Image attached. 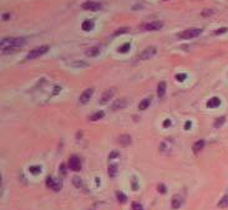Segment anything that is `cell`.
<instances>
[{"label": "cell", "mask_w": 228, "mask_h": 210, "mask_svg": "<svg viewBox=\"0 0 228 210\" xmlns=\"http://www.w3.org/2000/svg\"><path fill=\"white\" fill-rule=\"evenodd\" d=\"M132 209H133V210H143L142 205H141L140 203H136V201H135V203L132 204Z\"/></svg>", "instance_id": "obj_29"}, {"label": "cell", "mask_w": 228, "mask_h": 210, "mask_svg": "<svg viewBox=\"0 0 228 210\" xmlns=\"http://www.w3.org/2000/svg\"><path fill=\"white\" fill-rule=\"evenodd\" d=\"M74 185L76 186V188H81L82 182H81V179L78 178V177H75V178H74Z\"/></svg>", "instance_id": "obj_27"}, {"label": "cell", "mask_w": 228, "mask_h": 210, "mask_svg": "<svg viewBox=\"0 0 228 210\" xmlns=\"http://www.w3.org/2000/svg\"><path fill=\"white\" fill-rule=\"evenodd\" d=\"M151 104V98H145L143 101H141L140 104H138V108L140 110H146V108H148V106Z\"/></svg>", "instance_id": "obj_17"}, {"label": "cell", "mask_w": 228, "mask_h": 210, "mask_svg": "<svg viewBox=\"0 0 228 210\" xmlns=\"http://www.w3.org/2000/svg\"><path fill=\"white\" fill-rule=\"evenodd\" d=\"M219 104H221V100L218 98V97H212V98L207 102V107L208 108H216V107H218Z\"/></svg>", "instance_id": "obj_14"}, {"label": "cell", "mask_w": 228, "mask_h": 210, "mask_svg": "<svg viewBox=\"0 0 228 210\" xmlns=\"http://www.w3.org/2000/svg\"><path fill=\"white\" fill-rule=\"evenodd\" d=\"M171 204H172V208H173V209H178V208H181V205H182V198H181V195L176 194V195H175L173 198H172Z\"/></svg>", "instance_id": "obj_11"}, {"label": "cell", "mask_w": 228, "mask_h": 210, "mask_svg": "<svg viewBox=\"0 0 228 210\" xmlns=\"http://www.w3.org/2000/svg\"><path fill=\"white\" fill-rule=\"evenodd\" d=\"M191 127H192V122H191V121H187V122L185 123V129H186V131H188V129L191 128Z\"/></svg>", "instance_id": "obj_33"}, {"label": "cell", "mask_w": 228, "mask_h": 210, "mask_svg": "<svg viewBox=\"0 0 228 210\" xmlns=\"http://www.w3.org/2000/svg\"><path fill=\"white\" fill-rule=\"evenodd\" d=\"M162 26H163V24L161 21H152V22L146 24L143 26V29L147 30V31H156V30H160Z\"/></svg>", "instance_id": "obj_7"}, {"label": "cell", "mask_w": 228, "mask_h": 210, "mask_svg": "<svg viewBox=\"0 0 228 210\" xmlns=\"http://www.w3.org/2000/svg\"><path fill=\"white\" fill-rule=\"evenodd\" d=\"M164 93H166V82H160L158 86H157V96L160 97V98H162L164 96Z\"/></svg>", "instance_id": "obj_13"}, {"label": "cell", "mask_w": 228, "mask_h": 210, "mask_svg": "<svg viewBox=\"0 0 228 210\" xmlns=\"http://www.w3.org/2000/svg\"><path fill=\"white\" fill-rule=\"evenodd\" d=\"M82 9L85 10H91V11H97L101 9V4L96 1H86L82 4Z\"/></svg>", "instance_id": "obj_6"}, {"label": "cell", "mask_w": 228, "mask_h": 210, "mask_svg": "<svg viewBox=\"0 0 228 210\" xmlns=\"http://www.w3.org/2000/svg\"><path fill=\"white\" fill-rule=\"evenodd\" d=\"M117 155H118V153H117V152H112L111 154H110V159H114L115 157H117Z\"/></svg>", "instance_id": "obj_35"}, {"label": "cell", "mask_w": 228, "mask_h": 210, "mask_svg": "<svg viewBox=\"0 0 228 210\" xmlns=\"http://www.w3.org/2000/svg\"><path fill=\"white\" fill-rule=\"evenodd\" d=\"M209 14H212V10L211 11L208 10V11H204V13H203V15H209Z\"/></svg>", "instance_id": "obj_36"}, {"label": "cell", "mask_w": 228, "mask_h": 210, "mask_svg": "<svg viewBox=\"0 0 228 210\" xmlns=\"http://www.w3.org/2000/svg\"><path fill=\"white\" fill-rule=\"evenodd\" d=\"M116 195H117V200H118L121 204H125L126 201H127V197H126L123 193H121V192H117V193H116Z\"/></svg>", "instance_id": "obj_22"}, {"label": "cell", "mask_w": 228, "mask_h": 210, "mask_svg": "<svg viewBox=\"0 0 228 210\" xmlns=\"http://www.w3.org/2000/svg\"><path fill=\"white\" fill-rule=\"evenodd\" d=\"M46 186H47V188H52V189L55 190V192H59V190L61 189V183H60V182H56L54 178L49 177V178L46 179Z\"/></svg>", "instance_id": "obj_8"}, {"label": "cell", "mask_w": 228, "mask_h": 210, "mask_svg": "<svg viewBox=\"0 0 228 210\" xmlns=\"http://www.w3.org/2000/svg\"><path fill=\"white\" fill-rule=\"evenodd\" d=\"M130 47H131V45H130L129 42H127V44L122 45V46L118 48V52H121V54H126V52L130 50Z\"/></svg>", "instance_id": "obj_25"}, {"label": "cell", "mask_w": 228, "mask_h": 210, "mask_svg": "<svg viewBox=\"0 0 228 210\" xmlns=\"http://www.w3.org/2000/svg\"><path fill=\"white\" fill-rule=\"evenodd\" d=\"M218 207L219 208H227L228 207V194H226V195L221 199V201L218 203Z\"/></svg>", "instance_id": "obj_21"}, {"label": "cell", "mask_w": 228, "mask_h": 210, "mask_svg": "<svg viewBox=\"0 0 228 210\" xmlns=\"http://www.w3.org/2000/svg\"><path fill=\"white\" fill-rule=\"evenodd\" d=\"M24 44H25V39H22V37H5V39L1 40L0 46H1L4 54H9V52L18 50Z\"/></svg>", "instance_id": "obj_1"}, {"label": "cell", "mask_w": 228, "mask_h": 210, "mask_svg": "<svg viewBox=\"0 0 228 210\" xmlns=\"http://www.w3.org/2000/svg\"><path fill=\"white\" fill-rule=\"evenodd\" d=\"M129 31V28H121V29H118L117 31L115 32V35H120V34H125V32H127Z\"/></svg>", "instance_id": "obj_30"}, {"label": "cell", "mask_w": 228, "mask_h": 210, "mask_svg": "<svg viewBox=\"0 0 228 210\" xmlns=\"http://www.w3.org/2000/svg\"><path fill=\"white\" fill-rule=\"evenodd\" d=\"M157 189H158V192H160L161 194H164V193H166V186H164L163 184H158Z\"/></svg>", "instance_id": "obj_32"}, {"label": "cell", "mask_w": 228, "mask_h": 210, "mask_svg": "<svg viewBox=\"0 0 228 210\" xmlns=\"http://www.w3.org/2000/svg\"><path fill=\"white\" fill-rule=\"evenodd\" d=\"M99 52H100L99 47H91V48H89V50L86 51V55H87V56H97V55H99Z\"/></svg>", "instance_id": "obj_20"}, {"label": "cell", "mask_w": 228, "mask_h": 210, "mask_svg": "<svg viewBox=\"0 0 228 210\" xmlns=\"http://www.w3.org/2000/svg\"><path fill=\"white\" fill-rule=\"evenodd\" d=\"M201 32H202L201 29H188V30H185V31L179 32L178 34V37H179V39L188 40V39H193V37L200 36Z\"/></svg>", "instance_id": "obj_2"}, {"label": "cell", "mask_w": 228, "mask_h": 210, "mask_svg": "<svg viewBox=\"0 0 228 210\" xmlns=\"http://www.w3.org/2000/svg\"><path fill=\"white\" fill-rule=\"evenodd\" d=\"M155 55H156V47L151 46V47L145 48V50L141 52V54H140V59L141 60H148V59L153 57Z\"/></svg>", "instance_id": "obj_5"}, {"label": "cell", "mask_w": 228, "mask_h": 210, "mask_svg": "<svg viewBox=\"0 0 228 210\" xmlns=\"http://www.w3.org/2000/svg\"><path fill=\"white\" fill-rule=\"evenodd\" d=\"M120 143L121 144H123V145H127V144H130L131 143V137L130 136H127V134H123V136H121L120 137Z\"/></svg>", "instance_id": "obj_19"}, {"label": "cell", "mask_w": 228, "mask_h": 210, "mask_svg": "<svg viewBox=\"0 0 228 210\" xmlns=\"http://www.w3.org/2000/svg\"><path fill=\"white\" fill-rule=\"evenodd\" d=\"M92 95H93V88L85 90V91L81 93V96H80V102L81 103H87L89 101H90V98H91Z\"/></svg>", "instance_id": "obj_9"}, {"label": "cell", "mask_w": 228, "mask_h": 210, "mask_svg": "<svg viewBox=\"0 0 228 210\" xmlns=\"http://www.w3.org/2000/svg\"><path fill=\"white\" fill-rule=\"evenodd\" d=\"M92 29H93V21L86 20L82 22V30H85V31H91Z\"/></svg>", "instance_id": "obj_16"}, {"label": "cell", "mask_w": 228, "mask_h": 210, "mask_svg": "<svg viewBox=\"0 0 228 210\" xmlns=\"http://www.w3.org/2000/svg\"><path fill=\"white\" fill-rule=\"evenodd\" d=\"M116 174H117V166L116 164H111L110 167H108V175H110L111 178L116 177Z\"/></svg>", "instance_id": "obj_18"}, {"label": "cell", "mask_w": 228, "mask_h": 210, "mask_svg": "<svg viewBox=\"0 0 228 210\" xmlns=\"http://www.w3.org/2000/svg\"><path fill=\"white\" fill-rule=\"evenodd\" d=\"M224 122H226V117H219V118L214 122V127H216V128H219V127L222 126Z\"/></svg>", "instance_id": "obj_26"}, {"label": "cell", "mask_w": 228, "mask_h": 210, "mask_svg": "<svg viewBox=\"0 0 228 210\" xmlns=\"http://www.w3.org/2000/svg\"><path fill=\"white\" fill-rule=\"evenodd\" d=\"M47 50H49V46H39V47H36V48H34V50L30 51L28 54V56H26V59H28V60H34L36 57H40L41 55L46 54Z\"/></svg>", "instance_id": "obj_3"}, {"label": "cell", "mask_w": 228, "mask_h": 210, "mask_svg": "<svg viewBox=\"0 0 228 210\" xmlns=\"http://www.w3.org/2000/svg\"><path fill=\"white\" fill-rule=\"evenodd\" d=\"M104 116H105L104 111H99V112H96V113L93 114V116H92V117L90 118V119H91V121H99V119H100V118H102Z\"/></svg>", "instance_id": "obj_24"}, {"label": "cell", "mask_w": 228, "mask_h": 210, "mask_svg": "<svg viewBox=\"0 0 228 210\" xmlns=\"http://www.w3.org/2000/svg\"><path fill=\"white\" fill-rule=\"evenodd\" d=\"M176 80H177V81H179V82L185 81V80H186V75H185V73H179V75H176Z\"/></svg>", "instance_id": "obj_28"}, {"label": "cell", "mask_w": 228, "mask_h": 210, "mask_svg": "<svg viewBox=\"0 0 228 210\" xmlns=\"http://www.w3.org/2000/svg\"><path fill=\"white\" fill-rule=\"evenodd\" d=\"M227 28H221V29H218V30H216L214 31V34L216 35H221V34H224V32H227Z\"/></svg>", "instance_id": "obj_31"}, {"label": "cell", "mask_w": 228, "mask_h": 210, "mask_svg": "<svg viewBox=\"0 0 228 210\" xmlns=\"http://www.w3.org/2000/svg\"><path fill=\"white\" fill-rule=\"evenodd\" d=\"M171 119H166V121L163 122V127H168V126H171Z\"/></svg>", "instance_id": "obj_34"}, {"label": "cell", "mask_w": 228, "mask_h": 210, "mask_svg": "<svg viewBox=\"0 0 228 210\" xmlns=\"http://www.w3.org/2000/svg\"><path fill=\"white\" fill-rule=\"evenodd\" d=\"M69 168L74 172H78L81 169V160L77 155H72L69 159Z\"/></svg>", "instance_id": "obj_4"}, {"label": "cell", "mask_w": 228, "mask_h": 210, "mask_svg": "<svg viewBox=\"0 0 228 210\" xmlns=\"http://www.w3.org/2000/svg\"><path fill=\"white\" fill-rule=\"evenodd\" d=\"M29 170H30V173H31V174L37 175L41 172V167H39V166H32V167L29 168Z\"/></svg>", "instance_id": "obj_23"}, {"label": "cell", "mask_w": 228, "mask_h": 210, "mask_svg": "<svg viewBox=\"0 0 228 210\" xmlns=\"http://www.w3.org/2000/svg\"><path fill=\"white\" fill-rule=\"evenodd\" d=\"M114 95H115V90H107V91L102 95V97H101L100 103H101V104L107 103L108 101H110V100L112 98V97H114Z\"/></svg>", "instance_id": "obj_10"}, {"label": "cell", "mask_w": 228, "mask_h": 210, "mask_svg": "<svg viewBox=\"0 0 228 210\" xmlns=\"http://www.w3.org/2000/svg\"><path fill=\"white\" fill-rule=\"evenodd\" d=\"M127 104V101L126 100H117L116 102L112 104V110L114 111H117V110H122V108H125Z\"/></svg>", "instance_id": "obj_12"}, {"label": "cell", "mask_w": 228, "mask_h": 210, "mask_svg": "<svg viewBox=\"0 0 228 210\" xmlns=\"http://www.w3.org/2000/svg\"><path fill=\"white\" fill-rule=\"evenodd\" d=\"M203 147H204V141H197L196 143L193 144V152L194 153H198V152H201L202 149H203Z\"/></svg>", "instance_id": "obj_15"}]
</instances>
